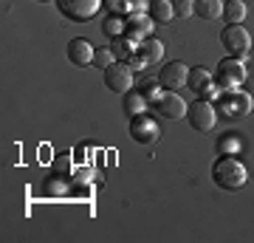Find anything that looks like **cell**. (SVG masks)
Here are the masks:
<instances>
[{"mask_svg": "<svg viewBox=\"0 0 254 243\" xmlns=\"http://www.w3.org/2000/svg\"><path fill=\"white\" fill-rule=\"evenodd\" d=\"M212 181L218 184L220 189H240L246 187V181H249V170H246V164L237 159V156H218L215 164H212Z\"/></svg>", "mask_w": 254, "mask_h": 243, "instance_id": "1", "label": "cell"}, {"mask_svg": "<svg viewBox=\"0 0 254 243\" xmlns=\"http://www.w3.org/2000/svg\"><path fill=\"white\" fill-rule=\"evenodd\" d=\"M252 105H254L252 93H249V90H237V88L220 90V96L215 99L218 113H223V116H229V119H232V116H235V119L249 116V113H252Z\"/></svg>", "mask_w": 254, "mask_h": 243, "instance_id": "2", "label": "cell"}, {"mask_svg": "<svg viewBox=\"0 0 254 243\" xmlns=\"http://www.w3.org/2000/svg\"><path fill=\"white\" fill-rule=\"evenodd\" d=\"M249 77L246 71V63L243 60H237V57H226V60H220L215 74H212V80L218 85L220 90H232V88H240Z\"/></svg>", "mask_w": 254, "mask_h": 243, "instance_id": "3", "label": "cell"}, {"mask_svg": "<svg viewBox=\"0 0 254 243\" xmlns=\"http://www.w3.org/2000/svg\"><path fill=\"white\" fill-rule=\"evenodd\" d=\"M220 45L229 51V57L246 60L249 51H252V34H249L246 26H240V23H229V26L220 31Z\"/></svg>", "mask_w": 254, "mask_h": 243, "instance_id": "4", "label": "cell"}, {"mask_svg": "<svg viewBox=\"0 0 254 243\" xmlns=\"http://www.w3.org/2000/svg\"><path fill=\"white\" fill-rule=\"evenodd\" d=\"M187 122L192 125V130H198V133H209L212 127L218 125V108H215V102L195 99L190 108H187Z\"/></svg>", "mask_w": 254, "mask_h": 243, "instance_id": "5", "label": "cell"}, {"mask_svg": "<svg viewBox=\"0 0 254 243\" xmlns=\"http://www.w3.org/2000/svg\"><path fill=\"white\" fill-rule=\"evenodd\" d=\"M60 14L73 23H88L96 17V11L105 6V0H54Z\"/></svg>", "mask_w": 254, "mask_h": 243, "instance_id": "6", "label": "cell"}, {"mask_svg": "<svg viewBox=\"0 0 254 243\" xmlns=\"http://www.w3.org/2000/svg\"><path fill=\"white\" fill-rule=\"evenodd\" d=\"M105 88L113 90V93H127L133 88V68L116 60L110 68H105Z\"/></svg>", "mask_w": 254, "mask_h": 243, "instance_id": "7", "label": "cell"}, {"mask_svg": "<svg viewBox=\"0 0 254 243\" xmlns=\"http://www.w3.org/2000/svg\"><path fill=\"white\" fill-rule=\"evenodd\" d=\"M158 136H161V130H158V122L153 116H147V113L130 116V139L136 144H153Z\"/></svg>", "mask_w": 254, "mask_h": 243, "instance_id": "8", "label": "cell"}, {"mask_svg": "<svg viewBox=\"0 0 254 243\" xmlns=\"http://www.w3.org/2000/svg\"><path fill=\"white\" fill-rule=\"evenodd\" d=\"M187 77H190V68L184 63H178V60L167 63L161 71H158V82H161L164 90H181L184 85H187Z\"/></svg>", "mask_w": 254, "mask_h": 243, "instance_id": "9", "label": "cell"}, {"mask_svg": "<svg viewBox=\"0 0 254 243\" xmlns=\"http://www.w3.org/2000/svg\"><path fill=\"white\" fill-rule=\"evenodd\" d=\"M187 102L181 99V93H175V90H170V93H164L161 99L155 102V113L161 119H170V122H175V119H184L187 116Z\"/></svg>", "mask_w": 254, "mask_h": 243, "instance_id": "10", "label": "cell"}, {"mask_svg": "<svg viewBox=\"0 0 254 243\" xmlns=\"http://www.w3.org/2000/svg\"><path fill=\"white\" fill-rule=\"evenodd\" d=\"M153 17L150 14H127L125 17V34L130 37V40H136V43H141V40H147L150 37V31H153Z\"/></svg>", "mask_w": 254, "mask_h": 243, "instance_id": "11", "label": "cell"}, {"mask_svg": "<svg viewBox=\"0 0 254 243\" xmlns=\"http://www.w3.org/2000/svg\"><path fill=\"white\" fill-rule=\"evenodd\" d=\"M93 45L85 40V37H76V40H71L68 43V60H71L76 68H88V65H93Z\"/></svg>", "mask_w": 254, "mask_h": 243, "instance_id": "12", "label": "cell"}, {"mask_svg": "<svg viewBox=\"0 0 254 243\" xmlns=\"http://www.w3.org/2000/svg\"><path fill=\"white\" fill-rule=\"evenodd\" d=\"M147 14L153 17L155 26H167L175 20V9H173V0H150V9Z\"/></svg>", "mask_w": 254, "mask_h": 243, "instance_id": "13", "label": "cell"}, {"mask_svg": "<svg viewBox=\"0 0 254 243\" xmlns=\"http://www.w3.org/2000/svg\"><path fill=\"white\" fill-rule=\"evenodd\" d=\"M138 57H141L147 65H158L164 60V43L161 40H155V37L141 40V43H138Z\"/></svg>", "mask_w": 254, "mask_h": 243, "instance_id": "14", "label": "cell"}, {"mask_svg": "<svg viewBox=\"0 0 254 243\" xmlns=\"http://www.w3.org/2000/svg\"><path fill=\"white\" fill-rule=\"evenodd\" d=\"M110 51H113V57H116L119 63H130L138 51V43L130 40L127 34H122V37H116V40H110Z\"/></svg>", "mask_w": 254, "mask_h": 243, "instance_id": "15", "label": "cell"}, {"mask_svg": "<svg viewBox=\"0 0 254 243\" xmlns=\"http://www.w3.org/2000/svg\"><path fill=\"white\" fill-rule=\"evenodd\" d=\"M195 17L206 23L223 17V0H195Z\"/></svg>", "mask_w": 254, "mask_h": 243, "instance_id": "16", "label": "cell"}, {"mask_svg": "<svg viewBox=\"0 0 254 243\" xmlns=\"http://www.w3.org/2000/svg\"><path fill=\"white\" fill-rule=\"evenodd\" d=\"M122 110H125L127 116H138V113H144L147 110V99L141 90H127L122 93Z\"/></svg>", "mask_w": 254, "mask_h": 243, "instance_id": "17", "label": "cell"}, {"mask_svg": "<svg viewBox=\"0 0 254 243\" xmlns=\"http://www.w3.org/2000/svg\"><path fill=\"white\" fill-rule=\"evenodd\" d=\"M209 82H212V74H209V68H203V65H195V68H190V77H187V88H190V90L200 93V90L209 85Z\"/></svg>", "mask_w": 254, "mask_h": 243, "instance_id": "18", "label": "cell"}, {"mask_svg": "<svg viewBox=\"0 0 254 243\" xmlns=\"http://www.w3.org/2000/svg\"><path fill=\"white\" fill-rule=\"evenodd\" d=\"M249 9H246V0H223V17L226 23H243Z\"/></svg>", "mask_w": 254, "mask_h": 243, "instance_id": "19", "label": "cell"}, {"mask_svg": "<svg viewBox=\"0 0 254 243\" xmlns=\"http://www.w3.org/2000/svg\"><path fill=\"white\" fill-rule=\"evenodd\" d=\"M102 31H105L110 40L122 37V34H125V17H122V14H108L105 23H102Z\"/></svg>", "mask_w": 254, "mask_h": 243, "instance_id": "20", "label": "cell"}, {"mask_svg": "<svg viewBox=\"0 0 254 243\" xmlns=\"http://www.w3.org/2000/svg\"><path fill=\"white\" fill-rule=\"evenodd\" d=\"M240 150V139L237 133H223L218 139V156H235Z\"/></svg>", "mask_w": 254, "mask_h": 243, "instance_id": "21", "label": "cell"}, {"mask_svg": "<svg viewBox=\"0 0 254 243\" xmlns=\"http://www.w3.org/2000/svg\"><path fill=\"white\" fill-rule=\"evenodd\" d=\"M113 63H116V57H113L110 48H96V54H93V65H96V68L105 71V68H110Z\"/></svg>", "mask_w": 254, "mask_h": 243, "instance_id": "22", "label": "cell"}, {"mask_svg": "<svg viewBox=\"0 0 254 243\" xmlns=\"http://www.w3.org/2000/svg\"><path fill=\"white\" fill-rule=\"evenodd\" d=\"M173 9H175V17H192L195 14V0H173Z\"/></svg>", "mask_w": 254, "mask_h": 243, "instance_id": "23", "label": "cell"}, {"mask_svg": "<svg viewBox=\"0 0 254 243\" xmlns=\"http://www.w3.org/2000/svg\"><path fill=\"white\" fill-rule=\"evenodd\" d=\"M161 90H164V88H161V82H144V85H141V93H144V99H147V102H153V105L164 96Z\"/></svg>", "mask_w": 254, "mask_h": 243, "instance_id": "24", "label": "cell"}, {"mask_svg": "<svg viewBox=\"0 0 254 243\" xmlns=\"http://www.w3.org/2000/svg\"><path fill=\"white\" fill-rule=\"evenodd\" d=\"M105 9H108L110 14L127 17V14H130V0H105Z\"/></svg>", "mask_w": 254, "mask_h": 243, "instance_id": "25", "label": "cell"}, {"mask_svg": "<svg viewBox=\"0 0 254 243\" xmlns=\"http://www.w3.org/2000/svg\"><path fill=\"white\" fill-rule=\"evenodd\" d=\"M198 96H200V99H209V102H215V99L220 96V88L215 85V80H212V82L206 85V88H203V90L198 93Z\"/></svg>", "mask_w": 254, "mask_h": 243, "instance_id": "26", "label": "cell"}, {"mask_svg": "<svg viewBox=\"0 0 254 243\" xmlns=\"http://www.w3.org/2000/svg\"><path fill=\"white\" fill-rule=\"evenodd\" d=\"M150 0H130V14H147Z\"/></svg>", "mask_w": 254, "mask_h": 243, "instance_id": "27", "label": "cell"}, {"mask_svg": "<svg viewBox=\"0 0 254 243\" xmlns=\"http://www.w3.org/2000/svg\"><path fill=\"white\" fill-rule=\"evenodd\" d=\"M127 65H130V68H133V71H144V60H141V57H138V51H136V57H133V60H130V63H127Z\"/></svg>", "mask_w": 254, "mask_h": 243, "instance_id": "28", "label": "cell"}, {"mask_svg": "<svg viewBox=\"0 0 254 243\" xmlns=\"http://www.w3.org/2000/svg\"><path fill=\"white\" fill-rule=\"evenodd\" d=\"M40 3H48V0H40Z\"/></svg>", "mask_w": 254, "mask_h": 243, "instance_id": "29", "label": "cell"}]
</instances>
